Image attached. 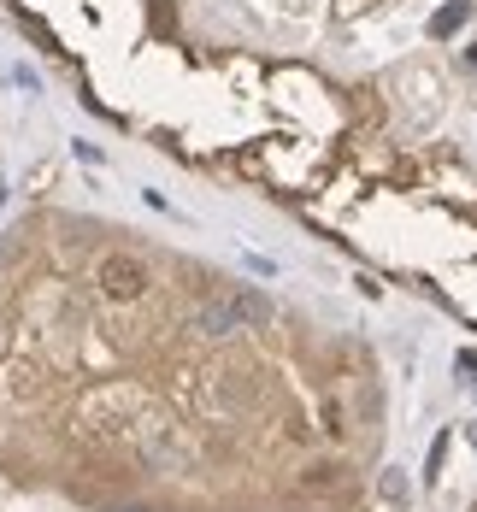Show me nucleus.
<instances>
[{"label": "nucleus", "instance_id": "obj_1", "mask_svg": "<svg viewBox=\"0 0 477 512\" xmlns=\"http://www.w3.org/2000/svg\"><path fill=\"white\" fill-rule=\"evenodd\" d=\"M248 324H265V301L254 289H230V295H212L207 307L195 312V330L201 336H236Z\"/></svg>", "mask_w": 477, "mask_h": 512}, {"label": "nucleus", "instance_id": "obj_2", "mask_svg": "<svg viewBox=\"0 0 477 512\" xmlns=\"http://www.w3.org/2000/svg\"><path fill=\"white\" fill-rule=\"evenodd\" d=\"M95 283H101L106 301H142V295H148V265L136 254H101Z\"/></svg>", "mask_w": 477, "mask_h": 512}, {"label": "nucleus", "instance_id": "obj_3", "mask_svg": "<svg viewBox=\"0 0 477 512\" xmlns=\"http://www.w3.org/2000/svg\"><path fill=\"white\" fill-rule=\"evenodd\" d=\"M460 18H466V12H460V6H448V12H436V24H430V30H436V36H442V30H454V24H460Z\"/></svg>", "mask_w": 477, "mask_h": 512}, {"label": "nucleus", "instance_id": "obj_4", "mask_svg": "<svg viewBox=\"0 0 477 512\" xmlns=\"http://www.w3.org/2000/svg\"><path fill=\"white\" fill-rule=\"evenodd\" d=\"M0 348H6V324H0Z\"/></svg>", "mask_w": 477, "mask_h": 512}, {"label": "nucleus", "instance_id": "obj_5", "mask_svg": "<svg viewBox=\"0 0 477 512\" xmlns=\"http://www.w3.org/2000/svg\"><path fill=\"white\" fill-rule=\"evenodd\" d=\"M472 448H477V424H472Z\"/></svg>", "mask_w": 477, "mask_h": 512}, {"label": "nucleus", "instance_id": "obj_6", "mask_svg": "<svg viewBox=\"0 0 477 512\" xmlns=\"http://www.w3.org/2000/svg\"><path fill=\"white\" fill-rule=\"evenodd\" d=\"M472 512H477V507H472Z\"/></svg>", "mask_w": 477, "mask_h": 512}]
</instances>
